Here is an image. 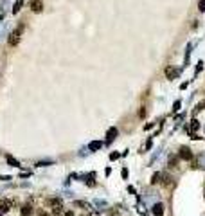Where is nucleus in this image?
I'll list each match as a JSON object with an SVG mask.
<instances>
[{
	"label": "nucleus",
	"instance_id": "nucleus-15",
	"mask_svg": "<svg viewBox=\"0 0 205 216\" xmlns=\"http://www.w3.org/2000/svg\"><path fill=\"white\" fill-rule=\"evenodd\" d=\"M198 7H200V11H205V0H200V4H198Z\"/></svg>",
	"mask_w": 205,
	"mask_h": 216
},
{
	"label": "nucleus",
	"instance_id": "nucleus-16",
	"mask_svg": "<svg viewBox=\"0 0 205 216\" xmlns=\"http://www.w3.org/2000/svg\"><path fill=\"white\" fill-rule=\"evenodd\" d=\"M20 6H22V2H16V4H15V9H13V13H18Z\"/></svg>",
	"mask_w": 205,
	"mask_h": 216
},
{
	"label": "nucleus",
	"instance_id": "nucleus-1",
	"mask_svg": "<svg viewBox=\"0 0 205 216\" xmlns=\"http://www.w3.org/2000/svg\"><path fill=\"white\" fill-rule=\"evenodd\" d=\"M20 36H22V27H16V29L9 34V40H7V43H9V45H18Z\"/></svg>",
	"mask_w": 205,
	"mask_h": 216
},
{
	"label": "nucleus",
	"instance_id": "nucleus-12",
	"mask_svg": "<svg viewBox=\"0 0 205 216\" xmlns=\"http://www.w3.org/2000/svg\"><path fill=\"white\" fill-rule=\"evenodd\" d=\"M198 128H200V123H198V121H196V119H195V121L191 123V130H195V132H196Z\"/></svg>",
	"mask_w": 205,
	"mask_h": 216
},
{
	"label": "nucleus",
	"instance_id": "nucleus-18",
	"mask_svg": "<svg viewBox=\"0 0 205 216\" xmlns=\"http://www.w3.org/2000/svg\"><path fill=\"white\" fill-rule=\"evenodd\" d=\"M110 159H112V160H115V159H119V153H112V155H110Z\"/></svg>",
	"mask_w": 205,
	"mask_h": 216
},
{
	"label": "nucleus",
	"instance_id": "nucleus-3",
	"mask_svg": "<svg viewBox=\"0 0 205 216\" xmlns=\"http://www.w3.org/2000/svg\"><path fill=\"white\" fill-rule=\"evenodd\" d=\"M178 155H180V159H184V160H191V159H193V153H191V150H189L187 146H182L180 151H178Z\"/></svg>",
	"mask_w": 205,
	"mask_h": 216
},
{
	"label": "nucleus",
	"instance_id": "nucleus-6",
	"mask_svg": "<svg viewBox=\"0 0 205 216\" xmlns=\"http://www.w3.org/2000/svg\"><path fill=\"white\" fill-rule=\"evenodd\" d=\"M32 213H34V209H32L31 205H23V207L20 209V214H22V216H31Z\"/></svg>",
	"mask_w": 205,
	"mask_h": 216
},
{
	"label": "nucleus",
	"instance_id": "nucleus-14",
	"mask_svg": "<svg viewBox=\"0 0 205 216\" xmlns=\"http://www.w3.org/2000/svg\"><path fill=\"white\" fill-rule=\"evenodd\" d=\"M76 205L83 207V209H88V204H85V202H76Z\"/></svg>",
	"mask_w": 205,
	"mask_h": 216
},
{
	"label": "nucleus",
	"instance_id": "nucleus-17",
	"mask_svg": "<svg viewBox=\"0 0 205 216\" xmlns=\"http://www.w3.org/2000/svg\"><path fill=\"white\" fill-rule=\"evenodd\" d=\"M38 216H51L49 213H45V211H38Z\"/></svg>",
	"mask_w": 205,
	"mask_h": 216
},
{
	"label": "nucleus",
	"instance_id": "nucleus-13",
	"mask_svg": "<svg viewBox=\"0 0 205 216\" xmlns=\"http://www.w3.org/2000/svg\"><path fill=\"white\" fill-rule=\"evenodd\" d=\"M158 178H160V173H155L153 178H151V184H157V182H158Z\"/></svg>",
	"mask_w": 205,
	"mask_h": 216
},
{
	"label": "nucleus",
	"instance_id": "nucleus-11",
	"mask_svg": "<svg viewBox=\"0 0 205 216\" xmlns=\"http://www.w3.org/2000/svg\"><path fill=\"white\" fill-rule=\"evenodd\" d=\"M7 162H9L11 166H15V167H20V164H18V160H15L13 157H7Z\"/></svg>",
	"mask_w": 205,
	"mask_h": 216
},
{
	"label": "nucleus",
	"instance_id": "nucleus-10",
	"mask_svg": "<svg viewBox=\"0 0 205 216\" xmlns=\"http://www.w3.org/2000/svg\"><path fill=\"white\" fill-rule=\"evenodd\" d=\"M101 146H102V142H90V146H88V148L94 151V150H99Z\"/></svg>",
	"mask_w": 205,
	"mask_h": 216
},
{
	"label": "nucleus",
	"instance_id": "nucleus-19",
	"mask_svg": "<svg viewBox=\"0 0 205 216\" xmlns=\"http://www.w3.org/2000/svg\"><path fill=\"white\" fill-rule=\"evenodd\" d=\"M202 164H203V166H202V167H205V155H203V157H202Z\"/></svg>",
	"mask_w": 205,
	"mask_h": 216
},
{
	"label": "nucleus",
	"instance_id": "nucleus-4",
	"mask_svg": "<svg viewBox=\"0 0 205 216\" xmlns=\"http://www.w3.org/2000/svg\"><path fill=\"white\" fill-rule=\"evenodd\" d=\"M151 213H153L155 216H162L164 214V204H160V202L155 204V205L151 207Z\"/></svg>",
	"mask_w": 205,
	"mask_h": 216
},
{
	"label": "nucleus",
	"instance_id": "nucleus-2",
	"mask_svg": "<svg viewBox=\"0 0 205 216\" xmlns=\"http://www.w3.org/2000/svg\"><path fill=\"white\" fill-rule=\"evenodd\" d=\"M11 207H13V202L7 200V198H2L0 200V213H9Z\"/></svg>",
	"mask_w": 205,
	"mask_h": 216
},
{
	"label": "nucleus",
	"instance_id": "nucleus-8",
	"mask_svg": "<svg viewBox=\"0 0 205 216\" xmlns=\"http://www.w3.org/2000/svg\"><path fill=\"white\" fill-rule=\"evenodd\" d=\"M115 135H117V130H115V128H110V132L106 133V144L112 142L113 139H115Z\"/></svg>",
	"mask_w": 205,
	"mask_h": 216
},
{
	"label": "nucleus",
	"instance_id": "nucleus-5",
	"mask_svg": "<svg viewBox=\"0 0 205 216\" xmlns=\"http://www.w3.org/2000/svg\"><path fill=\"white\" fill-rule=\"evenodd\" d=\"M31 9L34 11V13H41V9H43V4H41V0H32Z\"/></svg>",
	"mask_w": 205,
	"mask_h": 216
},
{
	"label": "nucleus",
	"instance_id": "nucleus-7",
	"mask_svg": "<svg viewBox=\"0 0 205 216\" xmlns=\"http://www.w3.org/2000/svg\"><path fill=\"white\" fill-rule=\"evenodd\" d=\"M165 76H167L169 79H174V78L178 76V70H176V69H171V67H167V69H165Z\"/></svg>",
	"mask_w": 205,
	"mask_h": 216
},
{
	"label": "nucleus",
	"instance_id": "nucleus-20",
	"mask_svg": "<svg viewBox=\"0 0 205 216\" xmlns=\"http://www.w3.org/2000/svg\"><path fill=\"white\" fill-rule=\"evenodd\" d=\"M0 216H2V213H0Z\"/></svg>",
	"mask_w": 205,
	"mask_h": 216
},
{
	"label": "nucleus",
	"instance_id": "nucleus-9",
	"mask_svg": "<svg viewBox=\"0 0 205 216\" xmlns=\"http://www.w3.org/2000/svg\"><path fill=\"white\" fill-rule=\"evenodd\" d=\"M63 213V205H54L52 207V214H61Z\"/></svg>",
	"mask_w": 205,
	"mask_h": 216
}]
</instances>
